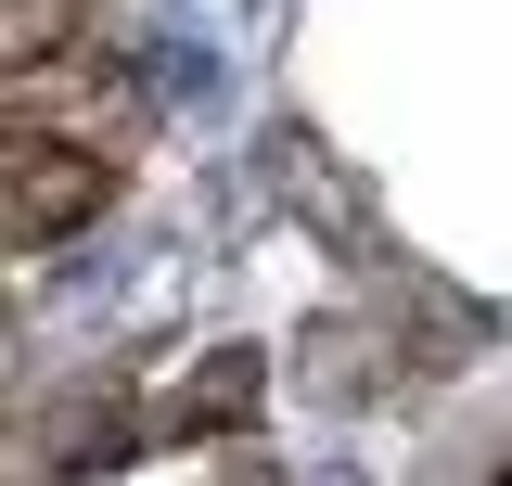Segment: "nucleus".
Segmentation results:
<instances>
[{
	"label": "nucleus",
	"mask_w": 512,
	"mask_h": 486,
	"mask_svg": "<svg viewBox=\"0 0 512 486\" xmlns=\"http://www.w3.org/2000/svg\"><path fill=\"white\" fill-rule=\"evenodd\" d=\"M103 205V154L77 141H0V243H52Z\"/></svg>",
	"instance_id": "nucleus-1"
},
{
	"label": "nucleus",
	"mask_w": 512,
	"mask_h": 486,
	"mask_svg": "<svg viewBox=\"0 0 512 486\" xmlns=\"http://www.w3.org/2000/svg\"><path fill=\"white\" fill-rule=\"evenodd\" d=\"M64 26H77V0H0V77H13V64H39Z\"/></svg>",
	"instance_id": "nucleus-2"
}]
</instances>
